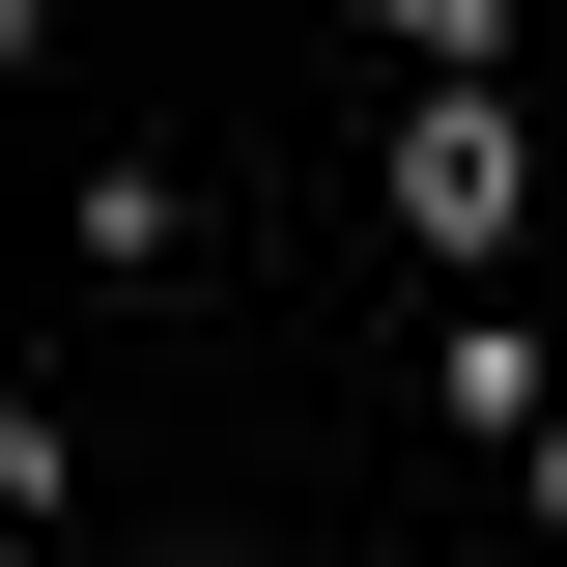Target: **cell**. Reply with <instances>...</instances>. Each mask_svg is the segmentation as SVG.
<instances>
[{
	"mask_svg": "<svg viewBox=\"0 0 567 567\" xmlns=\"http://www.w3.org/2000/svg\"><path fill=\"white\" fill-rule=\"evenodd\" d=\"M398 227H425V256H511V114H483V85H425V142H398Z\"/></svg>",
	"mask_w": 567,
	"mask_h": 567,
	"instance_id": "cell-1",
	"label": "cell"
},
{
	"mask_svg": "<svg viewBox=\"0 0 567 567\" xmlns=\"http://www.w3.org/2000/svg\"><path fill=\"white\" fill-rule=\"evenodd\" d=\"M398 58H425V85H483V58H511V0H398Z\"/></svg>",
	"mask_w": 567,
	"mask_h": 567,
	"instance_id": "cell-2",
	"label": "cell"
},
{
	"mask_svg": "<svg viewBox=\"0 0 567 567\" xmlns=\"http://www.w3.org/2000/svg\"><path fill=\"white\" fill-rule=\"evenodd\" d=\"M0 58H29V0H0Z\"/></svg>",
	"mask_w": 567,
	"mask_h": 567,
	"instance_id": "cell-3",
	"label": "cell"
}]
</instances>
